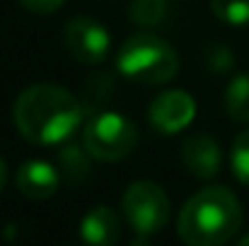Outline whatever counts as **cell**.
Listing matches in <instances>:
<instances>
[{"mask_svg": "<svg viewBox=\"0 0 249 246\" xmlns=\"http://www.w3.org/2000/svg\"><path fill=\"white\" fill-rule=\"evenodd\" d=\"M242 227V205L228 186H208L194 193L177 220V234L189 246L228 244Z\"/></svg>", "mask_w": 249, "mask_h": 246, "instance_id": "7a4b0ae2", "label": "cell"}, {"mask_svg": "<svg viewBox=\"0 0 249 246\" xmlns=\"http://www.w3.org/2000/svg\"><path fill=\"white\" fill-rule=\"evenodd\" d=\"M230 164H232V174L237 176V181L249 186V128L235 138L232 150H230Z\"/></svg>", "mask_w": 249, "mask_h": 246, "instance_id": "9a60e30c", "label": "cell"}, {"mask_svg": "<svg viewBox=\"0 0 249 246\" xmlns=\"http://www.w3.org/2000/svg\"><path fill=\"white\" fill-rule=\"evenodd\" d=\"M121 210L141 239L162 232L172 213L165 188L155 181H133L121 198Z\"/></svg>", "mask_w": 249, "mask_h": 246, "instance_id": "5b68a950", "label": "cell"}, {"mask_svg": "<svg viewBox=\"0 0 249 246\" xmlns=\"http://www.w3.org/2000/svg\"><path fill=\"white\" fill-rule=\"evenodd\" d=\"M148 116H150V123L155 131H160L165 135H174V133L184 131L186 126H191V121L196 116V101L184 89H167L160 97H155Z\"/></svg>", "mask_w": 249, "mask_h": 246, "instance_id": "52a82bcc", "label": "cell"}, {"mask_svg": "<svg viewBox=\"0 0 249 246\" xmlns=\"http://www.w3.org/2000/svg\"><path fill=\"white\" fill-rule=\"evenodd\" d=\"M27 10H32V12H36V15H51V12H56L66 0H19Z\"/></svg>", "mask_w": 249, "mask_h": 246, "instance_id": "2e32d148", "label": "cell"}, {"mask_svg": "<svg viewBox=\"0 0 249 246\" xmlns=\"http://www.w3.org/2000/svg\"><path fill=\"white\" fill-rule=\"evenodd\" d=\"M85 106L58 84L27 87L12 109L19 135L34 145H61L83 123Z\"/></svg>", "mask_w": 249, "mask_h": 246, "instance_id": "6da1fadb", "label": "cell"}, {"mask_svg": "<svg viewBox=\"0 0 249 246\" xmlns=\"http://www.w3.org/2000/svg\"><path fill=\"white\" fill-rule=\"evenodd\" d=\"M211 10L225 24H249V0H211Z\"/></svg>", "mask_w": 249, "mask_h": 246, "instance_id": "5bb4252c", "label": "cell"}, {"mask_svg": "<svg viewBox=\"0 0 249 246\" xmlns=\"http://www.w3.org/2000/svg\"><path fill=\"white\" fill-rule=\"evenodd\" d=\"M5 181H7V166H5V162L0 160V191L5 188Z\"/></svg>", "mask_w": 249, "mask_h": 246, "instance_id": "e0dca14e", "label": "cell"}, {"mask_svg": "<svg viewBox=\"0 0 249 246\" xmlns=\"http://www.w3.org/2000/svg\"><path fill=\"white\" fill-rule=\"evenodd\" d=\"M116 68L133 82L165 84L179 70V56L162 36L153 32H138L124 41L116 56Z\"/></svg>", "mask_w": 249, "mask_h": 246, "instance_id": "3957f363", "label": "cell"}, {"mask_svg": "<svg viewBox=\"0 0 249 246\" xmlns=\"http://www.w3.org/2000/svg\"><path fill=\"white\" fill-rule=\"evenodd\" d=\"M89 152L85 150V145H63L58 150V171L63 179H68L71 183L83 181L85 176L89 174Z\"/></svg>", "mask_w": 249, "mask_h": 246, "instance_id": "7c38bea8", "label": "cell"}, {"mask_svg": "<svg viewBox=\"0 0 249 246\" xmlns=\"http://www.w3.org/2000/svg\"><path fill=\"white\" fill-rule=\"evenodd\" d=\"M66 51L85 66H97L107 58L111 39L109 32L92 17H73L63 29Z\"/></svg>", "mask_w": 249, "mask_h": 246, "instance_id": "8992f818", "label": "cell"}, {"mask_svg": "<svg viewBox=\"0 0 249 246\" xmlns=\"http://www.w3.org/2000/svg\"><path fill=\"white\" fill-rule=\"evenodd\" d=\"M240 244H242V246H249V234H247V237H242V239H240Z\"/></svg>", "mask_w": 249, "mask_h": 246, "instance_id": "ac0fdd59", "label": "cell"}, {"mask_svg": "<svg viewBox=\"0 0 249 246\" xmlns=\"http://www.w3.org/2000/svg\"><path fill=\"white\" fill-rule=\"evenodd\" d=\"M83 145L92 155V160L99 162H119L128 157L138 145V128L131 118L114 114V111H99L83 131Z\"/></svg>", "mask_w": 249, "mask_h": 246, "instance_id": "277c9868", "label": "cell"}, {"mask_svg": "<svg viewBox=\"0 0 249 246\" xmlns=\"http://www.w3.org/2000/svg\"><path fill=\"white\" fill-rule=\"evenodd\" d=\"M131 22L138 27H155L165 19L167 2L165 0H133L128 7Z\"/></svg>", "mask_w": 249, "mask_h": 246, "instance_id": "4fadbf2b", "label": "cell"}, {"mask_svg": "<svg viewBox=\"0 0 249 246\" xmlns=\"http://www.w3.org/2000/svg\"><path fill=\"white\" fill-rule=\"evenodd\" d=\"M225 111L232 121L249 123V73L235 75L225 89Z\"/></svg>", "mask_w": 249, "mask_h": 246, "instance_id": "8fae6325", "label": "cell"}, {"mask_svg": "<svg viewBox=\"0 0 249 246\" xmlns=\"http://www.w3.org/2000/svg\"><path fill=\"white\" fill-rule=\"evenodd\" d=\"M17 188L24 198L49 200L61 188V171L44 160H29L17 169Z\"/></svg>", "mask_w": 249, "mask_h": 246, "instance_id": "ba28073f", "label": "cell"}, {"mask_svg": "<svg viewBox=\"0 0 249 246\" xmlns=\"http://www.w3.org/2000/svg\"><path fill=\"white\" fill-rule=\"evenodd\" d=\"M181 162L191 176L211 179L220 169V145L211 135L196 133V135L186 138V143L181 148Z\"/></svg>", "mask_w": 249, "mask_h": 246, "instance_id": "9c48e42d", "label": "cell"}, {"mask_svg": "<svg viewBox=\"0 0 249 246\" xmlns=\"http://www.w3.org/2000/svg\"><path fill=\"white\" fill-rule=\"evenodd\" d=\"M80 239L92 246H111L121 239V220L109 205H94L80 220Z\"/></svg>", "mask_w": 249, "mask_h": 246, "instance_id": "30bf717a", "label": "cell"}]
</instances>
